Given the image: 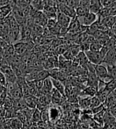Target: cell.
Segmentation results:
<instances>
[{
	"label": "cell",
	"mask_w": 116,
	"mask_h": 129,
	"mask_svg": "<svg viewBox=\"0 0 116 129\" xmlns=\"http://www.w3.org/2000/svg\"><path fill=\"white\" fill-rule=\"evenodd\" d=\"M108 70V78L107 82L111 80H116V64L114 66H107Z\"/></svg>",
	"instance_id": "15"
},
{
	"label": "cell",
	"mask_w": 116,
	"mask_h": 129,
	"mask_svg": "<svg viewBox=\"0 0 116 129\" xmlns=\"http://www.w3.org/2000/svg\"><path fill=\"white\" fill-rule=\"evenodd\" d=\"M10 127L11 129H22L24 124L17 117L10 118Z\"/></svg>",
	"instance_id": "14"
},
{
	"label": "cell",
	"mask_w": 116,
	"mask_h": 129,
	"mask_svg": "<svg viewBox=\"0 0 116 129\" xmlns=\"http://www.w3.org/2000/svg\"><path fill=\"white\" fill-rule=\"evenodd\" d=\"M98 92V90L96 87H87L86 88L83 89L81 92L80 93V95L82 96L84 98H92L94 96H96Z\"/></svg>",
	"instance_id": "6"
},
{
	"label": "cell",
	"mask_w": 116,
	"mask_h": 129,
	"mask_svg": "<svg viewBox=\"0 0 116 129\" xmlns=\"http://www.w3.org/2000/svg\"><path fill=\"white\" fill-rule=\"evenodd\" d=\"M31 6L37 11H43V9L45 7V1L33 0V1H31Z\"/></svg>",
	"instance_id": "13"
},
{
	"label": "cell",
	"mask_w": 116,
	"mask_h": 129,
	"mask_svg": "<svg viewBox=\"0 0 116 129\" xmlns=\"http://www.w3.org/2000/svg\"><path fill=\"white\" fill-rule=\"evenodd\" d=\"M51 102H53L54 104H56V105H59L60 103L62 102V99L63 96L61 93H59V91L55 90V88L52 90V91L51 93Z\"/></svg>",
	"instance_id": "11"
},
{
	"label": "cell",
	"mask_w": 116,
	"mask_h": 129,
	"mask_svg": "<svg viewBox=\"0 0 116 129\" xmlns=\"http://www.w3.org/2000/svg\"><path fill=\"white\" fill-rule=\"evenodd\" d=\"M0 20H1V10H0Z\"/></svg>",
	"instance_id": "24"
},
{
	"label": "cell",
	"mask_w": 116,
	"mask_h": 129,
	"mask_svg": "<svg viewBox=\"0 0 116 129\" xmlns=\"http://www.w3.org/2000/svg\"><path fill=\"white\" fill-rule=\"evenodd\" d=\"M95 70L96 74L98 76V78L101 80L107 82L108 78V70L107 66H104V64H97V66H95Z\"/></svg>",
	"instance_id": "4"
},
{
	"label": "cell",
	"mask_w": 116,
	"mask_h": 129,
	"mask_svg": "<svg viewBox=\"0 0 116 129\" xmlns=\"http://www.w3.org/2000/svg\"><path fill=\"white\" fill-rule=\"evenodd\" d=\"M29 43L25 42H17L14 45V50L17 54H22L29 50Z\"/></svg>",
	"instance_id": "7"
},
{
	"label": "cell",
	"mask_w": 116,
	"mask_h": 129,
	"mask_svg": "<svg viewBox=\"0 0 116 129\" xmlns=\"http://www.w3.org/2000/svg\"><path fill=\"white\" fill-rule=\"evenodd\" d=\"M9 3H10V1H8V0H0V8L8 5Z\"/></svg>",
	"instance_id": "22"
},
{
	"label": "cell",
	"mask_w": 116,
	"mask_h": 129,
	"mask_svg": "<svg viewBox=\"0 0 116 129\" xmlns=\"http://www.w3.org/2000/svg\"><path fill=\"white\" fill-rule=\"evenodd\" d=\"M100 105H102V102H100V100L98 99L97 96H94L92 98H91V103H90V109H95L96 107L100 106Z\"/></svg>",
	"instance_id": "17"
},
{
	"label": "cell",
	"mask_w": 116,
	"mask_h": 129,
	"mask_svg": "<svg viewBox=\"0 0 116 129\" xmlns=\"http://www.w3.org/2000/svg\"><path fill=\"white\" fill-rule=\"evenodd\" d=\"M88 9L89 11L94 13L96 14H99V13L100 10L103 9V6L100 3V1H96V0H92V1H89V6H88Z\"/></svg>",
	"instance_id": "8"
},
{
	"label": "cell",
	"mask_w": 116,
	"mask_h": 129,
	"mask_svg": "<svg viewBox=\"0 0 116 129\" xmlns=\"http://www.w3.org/2000/svg\"><path fill=\"white\" fill-rule=\"evenodd\" d=\"M6 77L4 76V74L0 71V84L2 85H6Z\"/></svg>",
	"instance_id": "21"
},
{
	"label": "cell",
	"mask_w": 116,
	"mask_h": 129,
	"mask_svg": "<svg viewBox=\"0 0 116 129\" xmlns=\"http://www.w3.org/2000/svg\"><path fill=\"white\" fill-rule=\"evenodd\" d=\"M25 101L28 108L32 109H36L38 105V102H39V98L31 95L28 97V98L25 99Z\"/></svg>",
	"instance_id": "10"
},
{
	"label": "cell",
	"mask_w": 116,
	"mask_h": 129,
	"mask_svg": "<svg viewBox=\"0 0 116 129\" xmlns=\"http://www.w3.org/2000/svg\"><path fill=\"white\" fill-rule=\"evenodd\" d=\"M40 120H41V112L39 110V109H36L33 112L31 120H32V122H39Z\"/></svg>",
	"instance_id": "18"
},
{
	"label": "cell",
	"mask_w": 116,
	"mask_h": 129,
	"mask_svg": "<svg viewBox=\"0 0 116 129\" xmlns=\"http://www.w3.org/2000/svg\"><path fill=\"white\" fill-rule=\"evenodd\" d=\"M58 3H59V6H58V10H59V12L62 13V14L69 17L72 19L77 17L76 10L71 7H69V6H68L67 5H66L65 3H64V1H58Z\"/></svg>",
	"instance_id": "3"
},
{
	"label": "cell",
	"mask_w": 116,
	"mask_h": 129,
	"mask_svg": "<svg viewBox=\"0 0 116 129\" xmlns=\"http://www.w3.org/2000/svg\"><path fill=\"white\" fill-rule=\"evenodd\" d=\"M103 47H104V46H103V45L98 40H96L93 43L91 44V46H90V50H92V51H100L102 49Z\"/></svg>",
	"instance_id": "20"
},
{
	"label": "cell",
	"mask_w": 116,
	"mask_h": 129,
	"mask_svg": "<svg viewBox=\"0 0 116 129\" xmlns=\"http://www.w3.org/2000/svg\"><path fill=\"white\" fill-rule=\"evenodd\" d=\"M49 120L51 121H56L59 119L61 116V112L57 107H51L48 109Z\"/></svg>",
	"instance_id": "9"
},
{
	"label": "cell",
	"mask_w": 116,
	"mask_h": 129,
	"mask_svg": "<svg viewBox=\"0 0 116 129\" xmlns=\"http://www.w3.org/2000/svg\"><path fill=\"white\" fill-rule=\"evenodd\" d=\"M77 18H78V20L81 25L88 28L97 21V14H96L92 12H88L85 15L77 17Z\"/></svg>",
	"instance_id": "2"
},
{
	"label": "cell",
	"mask_w": 116,
	"mask_h": 129,
	"mask_svg": "<svg viewBox=\"0 0 116 129\" xmlns=\"http://www.w3.org/2000/svg\"><path fill=\"white\" fill-rule=\"evenodd\" d=\"M103 64H105L106 66H114L116 64V47L107 53Z\"/></svg>",
	"instance_id": "5"
},
{
	"label": "cell",
	"mask_w": 116,
	"mask_h": 129,
	"mask_svg": "<svg viewBox=\"0 0 116 129\" xmlns=\"http://www.w3.org/2000/svg\"><path fill=\"white\" fill-rule=\"evenodd\" d=\"M51 80H52L54 88L55 90H57L59 93H61L63 96H65L66 95V87L62 83V82L60 80H55V79H51Z\"/></svg>",
	"instance_id": "12"
},
{
	"label": "cell",
	"mask_w": 116,
	"mask_h": 129,
	"mask_svg": "<svg viewBox=\"0 0 116 129\" xmlns=\"http://www.w3.org/2000/svg\"><path fill=\"white\" fill-rule=\"evenodd\" d=\"M3 53H4V49L0 47V55H3Z\"/></svg>",
	"instance_id": "23"
},
{
	"label": "cell",
	"mask_w": 116,
	"mask_h": 129,
	"mask_svg": "<svg viewBox=\"0 0 116 129\" xmlns=\"http://www.w3.org/2000/svg\"><path fill=\"white\" fill-rule=\"evenodd\" d=\"M88 61L90 63H92L95 66H97V64H101L104 62V57L102 56L101 53L100 51H92V50H88L87 52H85Z\"/></svg>",
	"instance_id": "1"
},
{
	"label": "cell",
	"mask_w": 116,
	"mask_h": 129,
	"mask_svg": "<svg viewBox=\"0 0 116 129\" xmlns=\"http://www.w3.org/2000/svg\"><path fill=\"white\" fill-rule=\"evenodd\" d=\"M66 5H67L69 7H71L76 10V9L80 6V1H74V0H66L64 1Z\"/></svg>",
	"instance_id": "19"
},
{
	"label": "cell",
	"mask_w": 116,
	"mask_h": 129,
	"mask_svg": "<svg viewBox=\"0 0 116 129\" xmlns=\"http://www.w3.org/2000/svg\"><path fill=\"white\" fill-rule=\"evenodd\" d=\"M50 72L49 70H45V69H42L39 71V73L37 74L36 76V80H41V81H44L46 79L50 78ZM35 80V81H36Z\"/></svg>",
	"instance_id": "16"
}]
</instances>
